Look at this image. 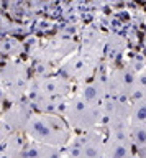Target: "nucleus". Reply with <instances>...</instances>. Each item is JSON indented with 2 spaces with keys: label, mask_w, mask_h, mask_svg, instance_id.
I'll use <instances>...</instances> for the list:
<instances>
[{
  "label": "nucleus",
  "mask_w": 146,
  "mask_h": 158,
  "mask_svg": "<svg viewBox=\"0 0 146 158\" xmlns=\"http://www.w3.org/2000/svg\"><path fill=\"white\" fill-rule=\"evenodd\" d=\"M104 133L99 128L77 132L64 145L66 158H104Z\"/></svg>",
  "instance_id": "obj_3"
},
{
  "label": "nucleus",
  "mask_w": 146,
  "mask_h": 158,
  "mask_svg": "<svg viewBox=\"0 0 146 158\" xmlns=\"http://www.w3.org/2000/svg\"><path fill=\"white\" fill-rule=\"evenodd\" d=\"M30 115H31V112L26 106H23V104H13V106L7 110L3 120H5V123L10 127L12 132L20 133L23 128H25Z\"/></svg>",
  "instance_id": "obj_7"
},
{
  "label": "nucleus",
  "mask_w": 146,
  "mask_h": 158,
  "mask_svg": "<svg viewBox=\"0 0 146 158\" xmlns=\"http://www.w3.org/2000/svg\"><path fill=\"white\" fill-rule=\"evenodd\" d=\"M62 118L71 127V130L76 132H87L92 128H99L102 122L100 107L85 102L79 96H74L66 101Z\"/></svg>",
  "instance_id": "obj_2"
},
{
  "label": "nucleus",
  "mask_w": 146,
  "mask_h": 158,
  "mask_svg": "<svg viewBox=\"0 0 146 158\" xmlns=\"http://www.w3.org/2000/svg\"><path fill=\"white\" fill-rule=\"evenodd\" d=\"M128 132H130V142H131V147H133L135 153L146 152V123L130 120Z\"/></svg>",
  "instance_id": "obj_8"
},
{
  "label": "nucleus",
  "mask_w": 146,
  "mask_h": 158,
  "mask_svg": "<svg viewBox=\"0 0 146 158\" xmlns=\"http://www.w3.org/2000/svg\"><path fill=\"white\" fill-rule=\"evenodd\" d=\"M5 96H7V94H5V91H3L2 87H0V102H2L3 99H5Z\"/></svg>",
  "instance_id": "obj_12"
},
{
  "label": "nucleus",
  "mask_w": 146,
  "mask_h": 158,
  "mask_svg": "<svg viewBox=\"0 0 146 158\" xmlns=\"http://www.w3.org/2000/svg\"><path fill=\"white\" fill-rule=\"evenodd\" d=\"M23 132L31 138V142L56 148H64L72 137L71 127L66 123L62 115L57 114H31Z\"/></svg>",
  "instance_id": "obj_1"
},
{
  "label": "nucleus",
  "mask_w": 146,
  "mask_h": 158,
  "mask_svg": "<svg viewBox=\"0 0 146 158\" xmlns=\"http://www.w3.org/2000/svg\"><path fill=\"white\" fill-rule=\"evenodd\" d=\"M136 84V71L131 68H118L110 74V77L105 81L107 96L130 101L135 92Z\"/></svg>",
  "instance_id": "obj_4"
},
{
  "label": "nucleus",
  "mask_w": 146,
  "mask_h": 158,
  "mask_svg": "<svg viewBox=\"0 0 146 158\" xmlns=\"http://www.w3.org/2000/svg\"><path fill=\"white\" fill-rule=\"evenodd\" d=\"M79 97H82L85 102L92 104V106L102 107V102L107 97V87H105V81L100 77L92 79L81 89V92L77 94Z\"/></svg>",
  "instance_id": "obj_6"
},
{
  "label": "nucleus",
  "mask_w": 146,
  "mask_h": 158,
  "mask_svg": "<svg viewBox=\"0 0 146 158\" xmlns=\"http://www.w3.org/2000/svg\"><path fill=\"white\" fill-rule=\"evenodd\" d=\"M135 158H146V152H138V153H135Z\"/></svg>",
  "instance_id": "obj_11"
},
{
  "label": "nucleus",
  "mask_w": 146,
  "mask_h": 158,
  "mask_svg": "<svg viewBox=\"0 0 146 158\" xmlns=\"http://www.w3.org/2000/svg\"><path fill=\"white\" fill-rule=\"evenodd\" d=\"M10 133H12L10 127L5 123L3 118H0V145H3V143L7 142V138L10 137Z\"/></svg>",
  "instance_id": "obj_10"
},
{
  "label": "nucleus",
  "mask_w": 146,
  "mask_h": 158,
  "mask_svg": "<svg viewBox=\"0 0 146 158\" xmlns=\"http://www.w3.org/2000/svg\"><path fill=\"white\" fill-rule=\"evenodd\" d=\"M92 64L89 59H84V58H77L72 61V64L66 66V73H67V77H76L82 81V79H87L90 76V71H92Z\"/></svg>",
  "instance_id": "obj_9"
},
{
  "label": "nucleus",
  "mask_w": 146,
  "mask_h": 158,
  "mask_svg": "<svg viewBox=\"0 0 146 158\" xmlns=\"http://www.w3.org/2000/svg\"><path fill=\"white\" fill-rule=\"evenodd\" d=\"M3 81L7 82L5 94L12 101H18L25 92V71L20 66H8L3 71Z\"/></svg>",
  "instance_id": "obj_5"
}]
</instances>
